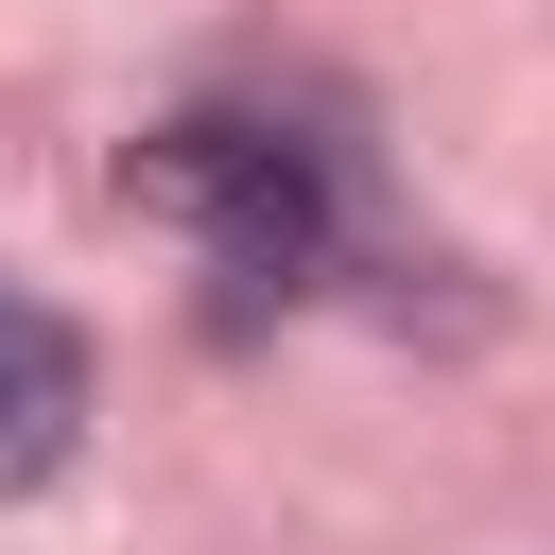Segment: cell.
<instances>
[{
    "instance_id": "cell-1",
    "label": "cell",
    "mask_w": 555,
    "mask_h": 555,
    "mask_svg": "<svg viewBox=\"0 0 555 555\" xmlns=\"http://www.w3.org/2000/svg\"><path fill=\"white\" fill-rule=\"evenodd\" d=\"M139 208L191 225L208 278H243V295H295L330 260V156L295 121H173V139H139Z\"/></svg>"
},
{
    "instance_id": "cell-2",
    "label": "cell",
    "mask_w": 555,
    "mask_h": 555,
    "mask_svg": "<svg viewBox=\"0 0 555 555\" xmlns=\"http://www.w3.org/2000/svg\"><path fill=\"white\" fill-rule=\"evenodd\" d=\"M87 451V330L52 312V295H17L0 278V503L17 486H52Z\"/></svg>"
}]
</instances>
